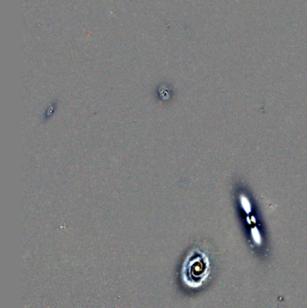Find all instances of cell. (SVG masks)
I'll use <instances>...</instances> for the list:
<instances>
[{"label": "cell", "mask_w": 307, "mask_h": 308, "mask_svg": "<svg viewBox=\"0 0 307 308\" xmlns=\"http://www.w3.org/2000/svg\"><path fill=\"white\" fill-rule=\"evenodd\" d=\"M210 263L206 254L195 253L188 259L186 265V281L188 285L197 287L201 285L203 281L209 274Z\"/></svg>", "instance_id": "6da1fadb"}]
</instances>
